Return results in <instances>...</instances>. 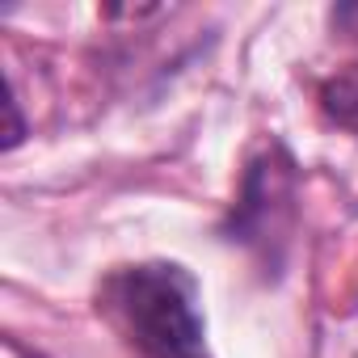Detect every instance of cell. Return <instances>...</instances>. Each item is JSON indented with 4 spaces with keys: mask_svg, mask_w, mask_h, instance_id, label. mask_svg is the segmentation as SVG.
I'll return each instance as SVG.
<instances>
[{
    "mask_svg": "<svg viewBox=\"0 0 358 358\" xmlns=\"http://www.w3.org/2000/svg\"><path fill=\"white\" fill-rule=\"evenodd\" d=\"M97 308L139 358H211L199 282L173 262L114 270L97 295Z\"/></svg>",
    "mask_w": 358,
    "mask_h": 358,
    "instance_id": "1",
    "label": "cell"
},
{
    "mask_svg": "<svg viewBox=\"0 0 358 358\" xmlns=\"http://www.w3.org/2000/svg\"><path fill=\"white\" fill-rule=\"evenodd\" d=\"M291 220H295V164L278 143H270L245 169V182L228 211L224 236L253 249L262 262L278 266L291 241Z\"/></svg>",
    "mask_w": 358,
    "mask_h": 358,
    "instance_id": "2",
    "label": "cell"
},
{
    "mask_svg": "<svg viewBox=\"0 0 358 358\" xmlns=\"http://www.w3.org/2000/svg\"><path fill=\"white\" fill-rule=\"evenodd\" d=\"M320 114H324L333 127L358 135V64L333 72V76L320 85Z\"/></svg>",
    "mask_w": 358,
    "mask_h": 358,
    "instance_id": "3",
    "label": "cell"
}]
</instances>
